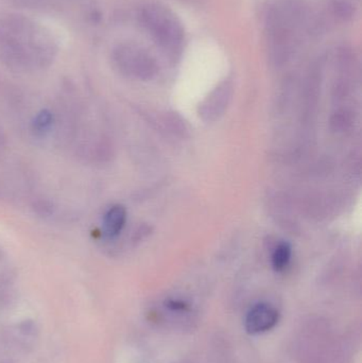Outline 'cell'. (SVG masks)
<instances>
[{"label":"cell","mask_w":362,"mask_h":363,"mask_svg":"<svg viewBox=\"0 0 362 363\" xmlns=\"http://www.w3.org/2000/svg\"><path fill=\"white\" fill-rule=\"evenodd\" d=\"M58 52L47 29L18 14L0 13V61L18 73L47 69Z\"/></svg>","instance_id":"1"},{"label":"cell","mask_w":362,"mask_h":363,"mask_svg":"<svg viewBox=\"0 0 362 363\" xmlns=\"http://www.w3.org/2000/svg\"><path fill=\"white\" fill-rule=\"evenodd\" d=\"M3 250H1V249H0V259H1V257H3Z\"/></svg>","instance_id":"11"},{"label":"cell","mask_w":362,"mask_h":363,"mask_svg":"<svg viewBox=\"0 0 362 363\" xmlns=\"http://www.w3.org/2000/svg\"><path fill=\"white\" fill-rule=\"evenodd\" d=\"M114 66L121 75L131 79H152L157 71L155 59L142 46L132 42L120 43L111 52Z\"/></svg>","instance_id":"4"},{"label":"cell","mask_w":362,"mask_h":363,"mask_svg":"<svg viewBox=\"0 0 362 363\" xmlns=\"http://www.w3.org/2000/svg\"><path fill=\"white\" fill-rule=\"evenodd\" d=\"M279 319V311L270 304H256L248 312L246 329L251 335L266 333L277 324Z\"/></svg>","instance_id":"5"},{"label":"cell","mask_w":362,"mask_h":363,"mask_svg":"<svg viewBox=\"0 0 362 363\" xmlns=\"http://www.w3.org/2000/svg\"><path fill=\"white\" fill-rule=\"evenodd\" d=\"M128 213L125 206L116 204L103 216V234L107 239H114L120 235L127 223Z\"/></svg>","instance_id":"6"},{"label":"cell","mask_w":362,"mask_h":363,"mask_svg":"<svg viewBox=\"0 0 362 363\" xmlns=\"http://www.w3.org/2000/svg\"><path fill=\"white\" fill-rule=\"evenodd\" d=\"M140 20L155 43L168 56H176L180 54L184 43V28L169 8L159 4H149L140 10Z\"/></svg>","instance_id":"3"},{"label":"cell","mask_w":362,"mask_h":363,"mask_svg":"<svg viewBox=\"0 0 362 363\" xmlns=\"http://www.w3.org/2000/svg\"><path fill=\"white\" fill-rule=\"evenodd\" d=\"M166 306L172 311H187L189 309L188 304L180 299H169L166 303Z\"/></svg>","instance_id":"10"},{"label":"cell","mask_w":362,"mask_h":363,"mask_svg":"<svg viewBox=\"0 0 362 363\" xmlns=\"http://www.w3.org/2000/svg\"><path fill=\"white\" fill-rule=\"evenodd\" d=\"M303 11L296 4L272 8L267 16L266 27L270 54L277 64L285 63L294 50L296 29L303 22Z\"/></svg>","instance_id":"2"},{"label":"cell","mask_w":362,"mask_h":363,"mask_svg":"<svg viewBox=\"0 0 362 363\" xmlns=\"http://www.w3.org/2000/svg\"><path fill=\"white\" fill-rule=\"evenodd\" d=\"M332 10L334 16L342 22H349L355 14V8L347 0H334Z\"/></svg>","instance_id":"9"},{"label":"cell","mask_w":362,"mask_h":363,"mask_svg":"<svg viewBox=\"0 0 362 363\" xmlns=\"http://www.w3.org/2000/svg\"><path fill=\"white\" fill-rule=\"evenodd\" d=\"M56 124V115L50 109H42L31 121V132L37 137H45Z\"/></svg>","instance_id":"7"},{"label":"cell","mask_w":362,"mask_h":363,"mask_svg":"<svg viewBox=\"0 0 362 363\" xmlns=\"http://www.w3.org/2000/svg\"><path fill=\"white\" fill-rule=\"evenodd\" d=\"M292 249L288 242H282L275 248L272 254V267L277 272H282L289 265Z\"/></svg>","instance_id":"8"}]
</instances>
